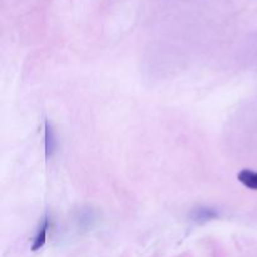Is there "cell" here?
<instances>
[{"label": "cell", "mask_w": 257, "mask_h": 257, "mask_svg": "<svg viewBox=\"0 0 257 257\" xmlns=\"http://www.w3.org/2000/svg\"><path fill=\"white\" fill-rule=\"evenodd\" d=\"M44 150L47 160L54 157L55 152L58 150L57 135H55L54 128H53L52 123L49 120H45L44 123Z\"/></svg>", "instance_id": "cell-1"}, {"label": "cell", "mask_w": 257, "mask_h": 257, "mask_svg": "<svg viewBox=\"0 0 257 257\" xmlns=\"http://www.w3.org/2000/svg\"><path fill=\"white\" fill-rule=\"evenodd\" d=\"M220 213L216 208L206 207V206H201V207L193 208L190 212V218L192 222L195 223H205L210 222V221L218 218Z\"/></svg>", "instance_id": "cell-2"}, {"label": "cell", "mask_w": 257, "mask_h": 257, "mask_svg": "<svg viewBox=\"0 0 257 257\" xmlns=\"http://www.w3.org/2000/svg\"><path fill=\"white\" fill-rule=\"evenodd\" d=\"M237 180L242 183L245 187L250 190L257 191V172L251 170H242L238 172Z\"/></svg>", "instance_id": "cell-4"}, {"label": "cell", "mask_w": 257, "mask_h": 257, "mask_svg": "<svg viewBox=\"0 0 257 257\" xmlns=\"http://www.w3.org/2000/svg\"><path fill=\"white\" fill-rule=\"evenodd\" d=\"M50 227V220L49 216L45 215L43 217L42 223H40L39 228H38L37 233H35V237L33 240V245H32V251H39L40 248L44 247L45 242H47V235H48V230Z\"/></svg>", "instance_id": "cell-3"}]
</instances>
